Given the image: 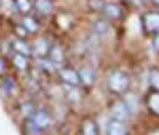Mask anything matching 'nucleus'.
Returning <instances> with one entry per match:
<instances>
[{
	"label": "nucleus",
	"mask_w": 159,
	"mask_h": 135,
	"mask_svg": "<svg viewBox=\"0 0 159 135\" xmlns=\"http://www.w3.org/2000/svg\"><path fill=\"white\" fill-rule=\"evenodd\" d=\"M106 135H127V124L123 120H117V118H110L106 123Z\"/></svg>",
	"instance_id": "obj_7"
},
{
	"label": "nucleus",
	"mask_w": 159,
	"mask_h": 135,
	"mask_svg": "<svg viewBox=\"0 0 159 135\" xmlns=\"http://www.w3.org/2000/svg\"><path fill=\"white\" fill-rule=\"evenodd\" d=\"M142 30H144V34H157L159 32V13L157 11H147L142 15Z\"/></svg>",
	"instance_id": "obj_2"
},
{
	"label": "nucleus",
	"mask_w": 159,
	"mask_h": 135,
	"mask_svg": "<svg viewBox=\"0 0 159 135\" xmlns=\"http://www.w3.org/2000/svg\"><path fill=\"white\" fill-rule=\"evenodd\" d=\"M132 4H142V0H132Z\"/></svg>",
	"instance_id": "obj_28"
},
{
	"label": "nucleus",
	"mask_w": 159,
	"mask_h": 135,
	"mask_svg": "<svg viewBox=\"0 0 159 135\" xmlns=\"http://www.w3.org/2000/svg\"><path fill=\"white\" fill-rule=\"evenodd\" d=\"M148 85L153 91H159V70L157 68H153L151 72H148Z\"/></svg>",
	"instance_id": "obj_17"
},
{
	"label": "nucleus",
	"mask_w": 159,
	"mask_h": 135,
	"mask_svg": "<svg viewBox=\"0 0 159 135\" xmlns=\"http://www.w3.org/2000/svg\"><path fill=\"white\" fill-rule=\"evenodd\" d=\"M110 116H112V118H117V120L127 123V120H129V116H132L129 106H127L125 101H115V103L110 106Z\"/></svg>",
	"instance_id": "obj_3"
},
{
	"label": "nucleus",
	"mask_w": 159,
	"mask_h": 135,
	"mask_svg": "<svg viewBox=\"0 0 159 135\" xmlns=\"http://www.w3.org/2000/svg\"><path fill=\"white\" fill-rule=\"evenodd\" d=\"M83 135H100L98 124L93 123V120H89V118H87L85 123H83Z\"/></svg>",
	"instance_id": "obj_16"
},
{
	"label": "nucleus",
	"mask_w": 159,
	"mask_h": 135,
	"mask_svg": "<svg viewBox=\"0 0 159 135\" xmlns=\"http://www.w3.org/2000/svg\"><path fill=\"white\" fill-rule=\"evenodd\" d=\"M7 74V61H4V57L0 55V76H4Z\"/></svg>",
	"instance_id": "obj_25"
},
{
	"label": "nucleus",
	"mask_w": 159,
	"mask_h": 135,
	"mask_svg": "<svg viewBox=\"0 0 159 135\" xmlns=\"http://www.w3.org/2000/svg\"><path fill=\"white\" fill-rule=\"evenodd\" d=\"M13 65H15L17 70H21V72H24V70H28L30 61H28V57H25V55H19V53H15V55H13Z\"/></svg>",
	"instance_id": "obj_15"
},
{
	"label": "nucleus",
	"mask_w": 159,
	"mask_h": 135,
	"mask_svg": "<svg viewBox=\"0 0 159 135\" xmlns=\"http://www.w3.org/2000/svg\"><path fill=\"white\" fill-rule=\"evenodd\" d=\"M151 2H153V4H155V6H159V0H151Z\"/></svg>",
	"instance_id": "obj_29"
},
{
	"label": "nucleus",
	"mask_w": 159,
	"mask_h": 135,
	"mask_svg": "<svg viewBox=\"0 0 159 135\" xmlns=\"http://www.w3.org/2000/svg\"><path fill=\"white\" fill-rule=\"evenodd\" d=\"M96 30H98V34H106L108 25H106V23H96Z\"/></svg>",
	"instance_id": "obj_26"
},
{
	"label": "nucleus",
	"mask_w": 159,
	"mask_h": 135,
	"mask_svg": "<svg viewBox=\"0 0 159 135\" xmlns=\"http://www.w3.org/2000/svg\"><path fill=\"white\" fill-rule=\"evenodd\" d=\"M108 89L112 93H117V95L125 93V91L129 89V76L125 72H119V70L110 72L108 74Z\"/></svg>",
	"instance_id": "obj_1"
},
{
	"label": "nucleus",
	"mask_w": 159,
	"mask_h": 135,
	"mask_svg": "<svg viewBox=\"0 0 159 135\" xmlns=\"http://www.w3.org/2000/svg\"><path fill=\"white\" fill-rule=\"evenodd\" d=\"M11 47H15V51H17L19 55H25V57H30V55H32V47H30V44H25L21 38H19V40H13Z\"/></svg>",
	"instance_id": "obj_12"
},
{
	"label": "nucleus",
	"mask_w": 159,
	"mask_h": 135,
	"mask_svg": "<svg viewBox=\"0 0 159 135\" xmlns=\"http://www.w3.org/2000/svg\"><path fill=\"white\" fill-rule=\"evenodd\" d=\"M21 112H24L25 118H32V114H34V108H32V103H24V106H21Z\"/></svg>",
	"instance_id": "obj_22"
},
{
	"label": "nucleus",
	"mask_w": 159,
	"mask_h": 135,
	"mask_svg": "<svg viewBox=\"0 0 159 135\" xmlns=\"http://www.w3.org/2000/svg\"><path fill=\"white\" fill-rule=\"evenodd\" d=\"M15 32H17V36H19V38H25L28 34H30V32L25 30L24 25H17V27H15Z\"/></svg>",
	"instance_id": "obj_24"
},
{
	"label": "nucleus",
	"mask_w": 159,
	"mask_h": 135,
	"mask_svg": "<svg viewBox=\"0 0 159 135\" xmlns=\"http://www.w3.org/2000/svg\"><path fill=\"white\" fill-rule=\"evenodd\" d=\"M102 6H104V0H89V9H98V11H102Z\"/></svg>",
	"instance_id": "obj_23"
},
{
	"label": "nucleus",
	"mask_w": 159,
	"mask_h": 135,
	"mask_svg": "<svg viewBox=\"0 0 159 135\" xmlns=\"http://www.w3.org/2000/svg\"><path fill=\"white\" fill-rule=\"evenodd\" d=\"M57 74H60V78H61V82H64V85H68V86H79V85H81L79 72L72 70V68H61Z\"/></svg>",
	"instance_id": "obj_5"
},
{
	"label": "nucleus",
	"mask_w": 159,
	"mask_h": 135,
	"mask_svg": "<svg viewBox=\"0 0 159 135\" xmlns=\"http://www.w3.org/2000/svg\"><path fill=\"white\" fill-rule=\"evenodd\" d=\"M15 9L19 13H24V15H30L34 11V2L32 0H15Z\"/></svg>",
	"instance_id": "obj_13"
},
{
	"label": "nucleus",
	"mask_w": 159,
	"mask_h": 135,
	"mask_svg": "<svg viewBox=\"0 0 159 135\" xmlns=\"http://www.w3.org/2000/svg\"><path fill=\"white\" fill-rule=\"evenodd\" d=\"M79 78H81V85H87L91 86L96 82V74L91 72L89 68H83V70H79Z\"/></svg>",
	"instance_id": "obj_11"
},
{
	"label": "nucleus",
	"mask_w": 159,
	"mask_h": 135,
	"mask_svg": "<svg viewBox=\"0 0 159 135\" xmlns=\"http://www.w3.org/2000/svg\"><path fill=\"white\" fill-rule=\"evenodd\" d=\"M25 131H28V135H43V129H38V127L32 123V120H28V124H25Z\"/></svg>",
	"instance_id": "obj_21"
},
{
	"label": "nucleus",
	"mask_w": 159,
	"mask_h": 135,
	"mask_svg": "<svg viewBox=\"0 0 159 135\" xmlns=\"http://www.w3.org/2000/svg\"><path fill=\"white\" fill-rule=\"evenodd\" d=\"M49 49H51L49 40H45V38H38L36 44L32 47V53H36L38 57H47V55H49Z\"/></svg>",
	"instance_id": "obj_8"
},
{
	"label": "nucleus",
	"mask_w": 159,
	"mask_h": 135,
	"mask_svg": "<svg viewBox=\"0 0 159 135\" xmlns=\"http://www.w3.org/2000/svg\"><path fill=\"white\" fill-rule=\"evenodd\" d=\"M4 93H7V95H15V91H17V89H15V80H13V78H4Z\"/></svg>",
	"instance_id": "obj_20"
},
{
	"label": "nucleus",
	"mask_w": 159,
	"mask_h": 135,
	"mask_svg": "<svg viewBox=\"0 0 159 135\" xmlns=\"http://www.w3.org/2000/svg\"><path fill=\"white\" fill-rule=\"evenodd\" d=\"M21 25H24V27L28 30V32H30V34L38 32V23L34 21V19H32V17H30V15H25V17H24V23H21Z\"/></svg>",
	"instance_id": "obj_19"
},
{
	"label": "nucleus",
	"mask_w": 159,
	"mask_h": 135,
	"mask_svg": "<svg viewBox=\"0 0 159 135\" xmlns=\"http://www.w3.org/2000/svg\"><path fill=\"white\" fill-rule=\"evenodd\" d=\"M147 106H148V110H151V114L159 116V91H153L147 97Z\"/></svg>",
	"instance_id": "obj_10"
},
{
	"label": "nucleus",
	"mask_w": 159,
	"mask_h": 135,
	"mask_svg": "<svg viewBox=\"0 0 159 135\" xmlns=\"http://www.w3.org/2000/svg\"><path fill=\"white\" fill-rule=\"evenodd\" d=\"M30 120L36 124L38 129L45 131V129H49V127H51V120H53V118H51V114L47 110H34V114H32Z\"/></svg>",
	"instance_id": "obj_6"
},
{
	"label": "nucleus",
	"mask_w": 159,
	"mask_h": 135,
	"mask_svg": "<svg viewBox=\"0 0 159 135\" xmlns=\"http://www.w3.org/2000/svg\"><path fill=\"white\" fill-rule=\"evenodd\" d=\"M153 36H155V38H153V49L159 53V32H157V34H153Z\"/></svg>",
	"instance_id": "obj_27"
},
{
	"label": "nucleus",
	"mask_w": 159,
	"mask_h": 135,
	"mask_svg": "<svg viewBox=\"0 0 159 135\" xmlns=\"http://www.w3.org/2000/svg\"><path fill=\"white\" fill-rule=\"evenodd\" d=\"M34 11L38 15H49V13H53V2L51 0H36L34 2Z\"/></svg>",
	"instance_id": "obj_9"
},
{
	"label": "nucleus",
	"mask_w": 159,
	"mask_h": 135,
	"mask_svg": "<svg viewBox=\"0 0 159 135\" xmlns=\"http://www.w3.org/2000/svg\"><path fill=\"white\" fill-rule=\"evenodd\" d=\"M47 57H49V59L55 63V65H60V63L64 61V51H61V47H51Z\"/></svg>",
	"instance_id": "obj_14"
},
{
	"label": "nucleus",
	"mask_w": 159,
	"mask_h": 135,
	"mask_svg": "<svg viewBox=\"0 0 159 135\" xmlns=\"http://www.w3.org/2000/svg\"><path fill=\"white\" fill-rule=\"evenodd\" d=\"M102 15H104L106 21H117V19L123 17V9H121V4H117V2H104Z\"/></svg>",
	"instance_id": "obj_4"
},
{
	"label": "nucleus",
	"mask_w": 159,
	"mask_h": 135,
	"mask_svg": "<svg viewBox=\"0 0 159 135\" xmlns=\"http://www.w3.org/2000/svg\"><path fill=\"white\" fill-rule=\"evenodd\" d=\"M38 68H40L43 72H53V70H55V63L51 61L49 57H40V59H38Z\"/></svg>",
	"instance_id": "obj_18"
}]
</instances>
